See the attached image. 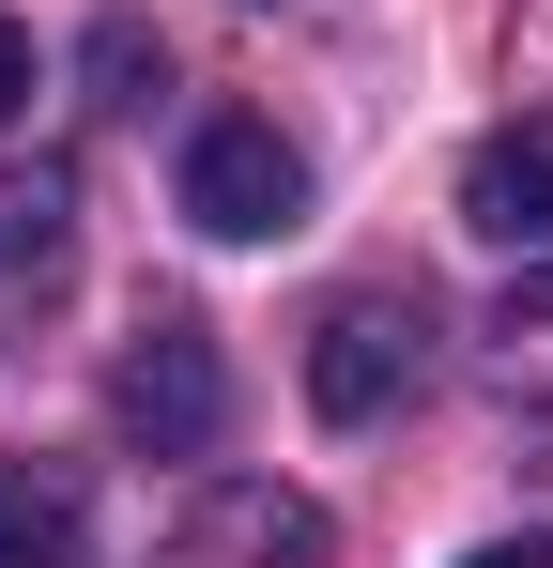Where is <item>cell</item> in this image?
Segmentation results:
<instances>
[{
    "label": "cell",
    "mask_w": 553,
    "mask_h": 568,
    "mask_svg": "<svg viewBox=\"0 0 553 568\" xmlns=\"http://www.w3.org/2000/svg\"><path fill=\"white\" fill-rule=\"evenodd\" d=\"M184 215H200L215 246H276V231L308 215V154L276 139L262 108H200V123H184Z\"/></svg>",
    "instance_id": "1"
},
{
    "label": "cell",
    "mask_w": 553,
    "mask_h": 568,
    "mask_svg": "<svg viewBox=\"0 0 553 568\" xmlns=\"http://www.w3.org/2000/svg\"><path fill=\"white\" fill-rule=\"evenodd\" d=\"M108 415H123V446H154V462H215V430H231L215 338H200V323H154V338L108 369Z\"/></svg>",
    "instance_id": "2"
},
{
    "label": "cell",
    "mask_w": 553,
    "mask_h": 568,
    "mask_svg": "<svg viewBox=\"0 0 553 568\" xmlns=\"http://www.w3.org/2000/svg\"><path fill=\"white\" fill-rule=\"evenodd\" d=\"M415 292H339L323 307V338H308V415H339V430H369V415H400L415 399Z\"/></svg>",
    "instance_id": "3"
},
{
    "label": "cell",
    "mask_w": 553,
    "mask_h": 568,
    "mask_svg": "<svg viewBox=\"0 0 553 568\" xmlns=\"http://www.w3.org/2000/svg\"><path fill=\"white\" fill-rule=\"evenodd\" d=\"M154 568H339V523H323L308 491H276V476H215L170 523Z\"/></svg>",
    "instance_id": "4"
},
{
    "label": "cell",
    "mask_w": 553,
    "mask_h": 568,
    "mask_svg": "<svg viewBox=\"0 0 553 568\" xmlns=\"http://www.w3.org/2000/svg\"><path fill=\"white\" fill-rule=\"evenodd\" d=\"M461 231H492V246H553V108L492 123V139L461 154Z\"/></svg>",
    "instance_id": "5"
},
{
    "label": "cell",
    "mask_w": 553,
    "mask_h": 568,
    "mask_svg": "<svg viewBox=\"0 0 553 568\" xmlns=\"http://www.w3.org/2000/svg\"><path fill=\"white\" fill-rule=\"evenodd\" d=\"M0 568H92V462H0Z\"/></svg>",
    "instance_id": "6"
},
{
    "label": "cell",
    "mask_w": 553,
    "mask_h": 568,
    "mask_svg": "<svg viewBox=\"0 0 553 568\" xmlns=\"http://www.w3.org/2000/svg\"><path fill=\"white\" fill-rule=\"evenodd\" d=\"M62 215H78L62 170H16V185H0V292H47V277H62Z\"/></svg>",
    "instance_id": "7"
},
{
    "label": "cell",
    "mask_w": 553,
    "mask_h": 568,
    "mask_svg": "<svg viewBox=\"0 0 553 568\" xmlns=\"http://www.w3.org/2000/svg\"><path fill=\"white\" fill-rule=\"evenodd\" d=\"M492 384L507 399H553V262H523L507 307H492Z\"/></svg>",
    "instance_id": "8"
},
{
    "label": "cell",
    "mask_w": 553,
    "mask_h": 568,
    "mask_svg": "<svg viewBox=\"0 0 553 568\" xmlns=\"http://www.w3.org/2000/svg\"><path fill=\"white\" fill-rule=\"evenodd\" d=\"M47 93V62H31V31H16V16H0V123H16V108Z\"/></svg>",
    "instance_id": "9"
},
{
    "label": "cell",
    "mask_w": 553,
    "mask_h": 568,
    "mask_svg": "<svg viewBox=\"0 0 553 568\" xmlns=\"http://www.w3.org/2000/svg\"><path fill=\"white\" fill-rule=\"evenodd\" d=\"M461 568H553V523H523V538H476Z\"/></svg>",
    "instance_id": "10"
}]
</instances>
